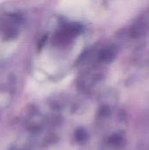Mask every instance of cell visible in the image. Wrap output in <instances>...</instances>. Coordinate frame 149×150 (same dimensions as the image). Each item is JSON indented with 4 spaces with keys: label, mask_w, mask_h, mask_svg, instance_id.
I'll return each mask as SVG.
<instances>
[{
    "label": "cell",
    "mask_w": 149,
    "mask_h": 150,
    "mask_svg": "<svg viewBox=\"0 0 149 150\" xmlns=\"http://www.w3.org/2000/svg\"><path fill=\"white\" fill-rule=\"evenodd\" d=\"M108 144L112 149H119L124 146L125 140L122 136L119 134H113L108 139Z\"/></svg>",
    "instance_id": "6da1fadb"
},
{
    "label": "cell",
    "mask_w": 149,
    "mask_h": 150,
    "mask_svg": "<svg viewBox=\"0 0 149 150\" xmlns=\"http://www.w3.org/2000/svg\"><path fill=\"white\" fill-rule=\"evenodd\" d=\"M75 138L77 142H83L88 138V133L84 128H77L75 132Z\"/></svg>",
    "instance_id": "7a4b0ae2"
},
{
    "label": "cell",
    "mask_w": 149,
    "mask_h": 150,
    "mask_svg": "<svg viewBox=\"0 0 149 150\" xmlns=\"http://www.w3.org/2000/svg\"><path fill=\"white\" fill-rule=\"evenodd\" d=\"M99 114L103 117H108L110 115V109L107 106H103L99 111Z\"/></svg>",
    "instance_id": "3957f363"
}]
</instances>
